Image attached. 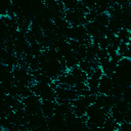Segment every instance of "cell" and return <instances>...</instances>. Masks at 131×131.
<instances>
[{"label":"cell","instance_id":"277c9868","mask_svg":"<svg viewBox=\"0 0 131 131\" xmlns=\"http://www.w3.org/2000/svg\"><path fill=\"white\" fill-rule=\"evenodd\" d=\"M116 36L119 38V40L123 43H127L129 44V41H130V30H127V29H120L118 31V33L116 34Z\"/></svg>","mask_w":131,"mask_h":131},{"label":"cell","instance_id":"7a4b0ae2","mask_svg":"<svg viewBox=\"0 0 131 131\" xmlns=\"http://www.w3.org/2000/svg\"><path fill=\"white\" fill-rule=\"evenodd\" d=\"M56 102L52 100H41V105H40V112L42 116L46 119L50 118L54 114V107H55Z\"/></svg>","mask_w":131,"mask_h":131},{"label":"cell","instance_id":"3957f363","mask_svg":"<svg viewBox=\"0 0 131 131\" xmlns=\"http://www.w3.org/2000/svg\"><path fill=\"white\" fill-rule=\"evenodd\" d=\"M69 72H70V73L72 74V76L74 77L76 83H86V81H87V79H88V76H87L84 72H82L78 67H76V68L70 70Z\"/></svg>","mask_w":131,"mask_h":131},{"label":"cell","instance_id":"5b68a950","mask_svg":"<svg viewBox=\"0 0 131 131\" xmlns=\"http://www.w3.org/2000/svg\"><path fill=\"white\" fill-rule=\"evenodd\" d=\"M102 76H103L102 71H101V69L98 67V68L93 69V70L91 71V73L89 74L88 78H93V79H95V80H100V78H101Z\"/></svg>","mask_w":131,"mask_h":131},{"label":"cell","instance_id":"6da1fadb","mask_svg":"<svg viewBox=\"0 0 131 131\" xmlns=\"http://www.w3.org/2000/svg\"><path fill=\"white\" fill-rule=\"evenodd\" d=\"M113 89V83L110 77L106 76H102L99 80V84H98V93L102 94V95H110L111 91Z\"/></svg>","mask_w":131,"mask_h":131}]
</instances>
